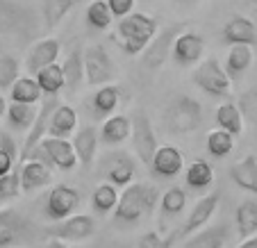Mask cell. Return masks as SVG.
<instances>
[{"label": "cell", "mask_w": 257, "mask_h": 248, "mask_svg": "<svg viewBox=\"0 0 257 248\" xmlns=\"http://www.w3.org/2000/svg\"><path fill=\"white\" fill-rule=\"evenodd\" d=\"M160 203V189L153 182H130L118 196V205L114 209V219L123 225H139L144 219L155 212Z\"/></svg>", "instance_id": "cell-1"}, {"label": "cell", "mask_w": 257, "mask_h": 248, "mask_svg": "<svg viewBox=\"0 0 257 248\" xmlns=\"http://www.w3.org/2000/svg\"><path fill=\"white\" fill-rule=\"evenodd\" d=\"M44 228L12 207L0 209V248H30L39 241Z\"/></svg>", "instance_id": "cell-2"}, {"label": "cell", "mask_w": 257, "mask_h": 248, "mask_svg": "<svg viewBox=\"0 0 257 248\" xmlns=\"http://www.w3.org/2000/svg\"><path fill=\"white\" fill-rule=\"evenodd\" d=\"M171 135H191L203 126V105L191 96H175L162 114Z\"/></svg>", "instance_id": "cell-3"}, {"label": "cell", "mask_w": 257, "mask_h": 248, "mask_svg": "<svg viewBox=\"0 0 257 248\" xmlns=\"http://www.w3.org/2000/svg\"><path fill=\"white\" fill-rule=\"evenodd\" d=\"M155 34H157V21L148 14H141V12H130L118 23L121 46L127 55H141Z\"/></svg>", "instance_id": "cell-4"}, {"label": "cell", "mask_w": 257, "mask_h": 248, "mask_svg": "<svg viewBox=\"0 0 257 248\" xmlns=\"http://www.w3.org/2000/svg\"><path fill=\"white\" fill-rule=\"evenodd\" d=\"M82 64H84V80L91 87H105L112 84L114 75H116V66H114L112 57L107 53L102 44H91L82 50Z\"/></svg>", "instance_id": "cell-5"}, {"label": "cell", "mask_w": 257, "mask_h": 248, "mask_svg": "<svg viewBox=\"0 0 257 248\" xmlns=\"http://www.w3.org/2000/svg\"><path fill=\"white\" fill-rule=\"evenodd\" d=\"M191 80H194L196 87L203 89V91L209 93V96L225 98V96H230V93H232V80L228 78L225 68L221 66V62H218L216 57L203 59V62L196 66Z\"/></svg>", "instance_id": "cell-6"}, {"label": "cell", "mask_w": 257, "mask_h": 248, "mask_svg": "<svg viewBox=\"0 0 257 248\" xmlns=\"http://www.w3.org/2000/svg\"><path fill=\"white\" fill-rule=\"evenodd\" d=\"M44 234L50 239H57V241H64V243L66 241L80 243L96 234V219L89 214H73L68 219L59 221V223L44 228Z\"/></svg>", "instance_id": "cell-7"}, {"label": "cell", "mask_w": 257, "mask_h": 248, "mask_svg": "<svg viewBox=\"0 0 257 248\" xmlns=\"http://www.w3.org/2000/svg\"><path fill=\"white\" fill-rule=\"evenodd\" d=\"M130 123H132V130H130L132 151H135L137 160H139L141 164L151 166L153 155H155V151L160 148V144H157V135H155V130H153L151 118H148V114L137 112L135 116L130 118Z\"/></svg>", "instance_id": "cell-8"}, {"label": "cell", "mask_w": 257, "mask_h": 248, "mask_svg": "<svg viewBox=\"0 0 257 248\" xmlns=\"http://www.w3.org/2000/svg\"><path fill=\"white\" fill-rule=\"evenodd\" d=\"M218 203H221V194L218 191H209L207 196H203V198L196 200V205L191 207L189 216H187V221L182 225H180V230H175L173 232V239L175 241H182V239L191 237V234H196L198 230H203L205 225L212 221L214 212L218 209Z\"/></svg>", "instance_id": "cell-9"}, {"label": "cell", "mask_w": 257, "mask_h": 248, "mask_svg": "<svg viewBox=\"0 0 257 248\" xmlns=\"http://www.w3.org/2000/svg\"><path fill=\"white\" fill-rule=\"evenodd\" d=\"M80 203H82V196H80V191L75 187L64 185V182L55 185L46 196V216L50 221H55V223H59V221L75 214Z\"/></svg>", "instance_id": "cell-10"}, {"label": "cell", "mask_w": 257, "mask_h": 248, "mask_svg": "<svg viewBox=\"0 0 257 248\" xmlns=\"http://www.w3.org/2000/svg\"><path fill=\"white\" fill-rule=\"evenodd\" d=\"M182 32H185V30H182V25L180 23H173V25H169L166 30L157 32L155 37H153L151 44L146 46V50L141 53V66L148 68V71L160 68L162 64L169 59L171 48H173V41L178 39V34H182Z\"/></svg>", "instance_id": "cell-11"}, {"label": "cell", "mask_w": 257, "mask_h": 248, "mask_svg": "<svg viewBox=\"0 0 257 248\" xmlns=\"http://www.w3.org/2000/svg\"><path fill=\"white\" fill-rule=\"evenodd\" d=\"M62 102H59V96H46L44 102H41V107L37 109V118H34L32 128L28 130V137H25V144H23V151L19 155V164H23L25 160L30 157V153L41 144L44 137H48V123H50V116L53 112L59 107Z\"/></svg>", "instance_id": "cell-12"}, {"label": "cell", "mask_w": 257, "mask_h": 248, "mask_svg": "<svg viewBox=\"0 0 257 248\" xmlns=\"http://www.w3.org/2000/svg\"><path fill=\"white\" fill-rule=\"evenodd\" d=\"M230 239H232V225L228 221H221L214 225H205L203 230L182 239V243L173 248H228Z\"/></svg>", "instance_id": "cell-13"}, {"label": "cell", "mask_w": 257, "mask_h": 248, "mask_svg": "<svg viewBox=\"0 0 257 248\" xmlns=\"http://www.w3.org/2000/svg\"><path fill=\"white\" fill-rule=\"evenodd\" d=\"M205 53V39L198 32H182L178 34V39L173 41L171 48V57L175 59L178 66H194L200 62Z\"/></svg>", "instance_id": "cell-14"}, {"label": "cell", "mask_w": 257, "mask_h": 248, "mask_svg": "<svg viewBox=\"0 0 257 248\" xmlns=\"http://www.w3.org/2000/svg\"><path fill=\"white\" fill-rule=\"evenodd\" d=\"M39 148L44 151V155L48 157L50 166L59 171H73L78 166V157L73 151L68 139H57V137H44L39 144Z\"/></svg>", "instance_id": "cell-15"}, {"label": "cell", "mask_w": 257, "mask_h": 248, "mask_svg": "<svg viewBox=\"0 0 257 248\" xmlns=\"http://www.w3.org/2000/svg\"><path fill=\"white\" fill-rule=\"evenodd\" d=\"M19 175H21V194H32L53 182V169L39 160H25L19 164Z\"/></svg>", "instance_id": "cell-16"}, {"label": "cell", "mask_w": 257, "mask_h": 248, "mask_svg": "<svg viewBox=\"0 0 257 248\" xmlns=\"http://www.w3.org/2000/svg\"><path fill=\"white\" fill-rule=\"evenodd\" d=\"M185 166V157H182V151L178 146H160L153 155V162L148 169L157 175V178H175V175L182 171Z\"/></svg>", "instance_id": "cell-17"}, {"label": "cell", "mask_w": 257, "mask_h": 248, "mask_svg": "<svg viewBox=\"0 0 257 248\" xmlns=\"http://www.w3.org/2000/svg\"><path fill=\"white\" fill-rule=\"evenodd\" d=\"M59 53H62L59 39L46 37V39L37 41V44L32 46V50L28 53V59H25V66H28L30 73H39L41 68L50 66V64H57Z\"/></svg>", "instance_id": "cell-18"}, {"label": "cell", "mask_w": 257, "mask_h": 248, "mask_svg": "<svg viewBox=\"0 0 257 248\" xmlns=\"http://www.w3.org/2000/svg\"><path fill=\"white\" fill-rule=\"evenodd\" d=\"M223 39L230 46H252L257 44V25L248 16H232L223 28Z\"/></svg>", "instance_id": "cell-19"}, {"label": "cell", "mask_w": 257, "mask_h": 248, "mask_svg": "<svg viewBox=\"0 0 257 248\" xmlns=\"http://www.w3.org/2000/svg\"><path fill=\"white\" fill-rule=\"evenodd\" d=\"M71 146H73V151H75L78 164L91 166L93 160H96V153H98V130L93 126H82L75 132Z\"/></svg>", "instance_id": "cell-20"}, {"label": "cell", "mask_w": 257, "mask_h": 248, "mask_svg": "<svg viewBox=\"0 0 257 248\" xmlns=\"http://www.w3.org/2000/svg\"><path fill=\"white\" fill-rule=\"evenodd\" d=\"M135 160L127 153H114L107 166V182L114 187H127L135 178Z\"/></svg>", "instance_id": "cell-21"}, {"label": "cell", "mask_w": 257, "mask_h": 248, "mask_svg": "<svg viewBox=\"0 0 257 248\" xmlns=\"http://www.w3.org/2000/svg\"><path fill=\"white\" fill-rule=\"evenodd\" d=\"M230 178L239 189L252 194V198H257V157L255 155H246L241 162L230 169Z\"/></svg>", "instance_id": "cell-22"}, {"label": "cell", "mask_w": 257, "mask_h": 248, "mask_svg": "<svg viewBox=\"0 0 257 248\" xmlns=\"http://www.w3.org/2000/svg\"><path fill=\"white\" fill-rule=\"evenodd\" d=\"M78 128V112L71 105H59L53 112L48 123V137H57V139H68Z\"/></svg>", "instance_id": "cell-23"}, {"label": "cell", "mask_w": 257, "mask_h": 248, "mask_svg": "<svg viewBox=\"0 0 257 248\" xmlns=\"http://www.w3.org/2000/svg\"><path fill=\"white\" fill-rule=\"evenodd\" d=\"M234 225L243 241L257 237V198H246L239 203L237 212H234Z\"/></svg>", "instance_id": "cell-24"}, {"label": "cell", "mask_w": 257, "mask_h": 248, "mask_svg": "<svg viewBox=\"0 0 257 248\" xmlns=\"http://www.w3.org/2000/svg\"><path fill=\"white\" fill-rule=\"evenodd\" d=\"M62 73H64V89L68 91H78L84 82V64H82V48H75L68 53V57L62 64Z\"/></svg>", "instance_id": "cell-25"}, {"label": "cell", "mask_w": 257, "mask_h": 248, "mask_svg": "<svg viewBox=\"0 0 257 248\" xmlns=\"http://www.w3.org/2000/svg\"><path fill=\"white\" fill-rule=\"evenodd\" d=\"M130 130H132L130 116L116 114V116H109L105 123H102L98 137H100L105 144H109V146H118V144H123V141L130 137Z\"/></svg>", "instance_id": "cell-26"}, {"label": "cell", "mask_w": 257, "mask_h": 248, "mask_svg": "<svg viewBox=\"0 0 257 248\" xmlns=\"http://www.w3.org/2000/svg\"><path fill=\"white\" fill-rule=\"evenodd\" d=\"M187 207V194L182 187H171L160 196V216H162V228H164L166 219L180 216Z\"/></svg>", "instance_id": "cell-27"}, {"label": "cell", "mask_w": 257, "mask_h": 248, "mask_svg": "<svg viewBox=\"0 0 257 248\" xmlns=\"http://www.w3.org/2000/svg\"><path fill=\"white\" fill-rule=\"evenodd\" d=\"M252 59H255V55H252L250 46H232L228 53V59H225V66H223L228 78L230 80L241 78L248 68L252 66Z\"/></svg>", "instance_id": "cell-28"}, {"label": "cell", "mask_w": 257, "mask_h": 248, "mask_svg": "<svg viewBox=\"0 0 257 248\" xmlns=\"http://www.w3.org/2000/svg\"><path fill=\"white\" fill-rule=\"evenodd\" d=\"M185 182H187V187H191V189H196V191L207 189L214 182L212 164L205 160H194L185 171Z\"/></svg>", "instance_id": "cell-29"}, {"label": "cell", "mask_w": 257, "mask_h": 248, "mask_svg": "<svg viewBox=\"0 0 257 248\" xmlns=\"http://www.w3.org/2000/svg\"><path fill=\"white\" fill-rule=\"evenodd\" d=\"M10 98L19 105H37L41 100V89L34 78H19L10 87Z\"/></svg>", "instance_id": "cell-30"}, {"label": "cell", "mask_w": 257, "mask_h": 248, "mask_svg": "<svg viewBox=\"0 0 257 248\" xmlns=\"http://www.w3.org/2000/svg\"><path fill=\"white\" fill-rule=\"evenodd\" d=\"M118 196L121 194H118L116 187L109 185V182H102V185H98L91 194V207L102 216L112 214L114 209H116V205H118Z\"/></svg>", "instance_id": "cell-31"}, {"label": "cell", "mask_w": 257, "mask_h": 248, "mask_svg": "<svg viewBox=\"0 0 257 248\" xmlns=\"http://www.w3.org/2000/svg\"><path fill=\"white\" fill-rule=\"evenodd\" d=\"M216 123H218V130H225L232 137L243 132V116L234 102H223L216 109Z\"/></svg>", "instance_id": "cell-32"}, {"label": "cell", "mask_w": 257, "mask_h": 248, "mask_svg": "<svg viewBox=\"0 0 257 248\" xmlns=\"http://www.w3.org/2000/svg\"><path fill=\"white\" fill-rule=\"evenodd\" d=\"M34 80L39 84L41 93H48V96H57L64 89V73L59 64H50V66L41 68L39 73H34Z\"/></svg>", "instance_id": "cell-33"}, {"label": "cell", "mask_w": 257, "mask_h": 248, "mask_svg": "<svg viewBox=\"0 0 257 248\" xmlns=\"http://www.w3.org/2000/svg\"><path fill=\"white\" fill-rule=\"evenodd\" d=\"M118 100H121V89L116 84H105L96 91L93 96V109H96V116H107L118 107Z\"/></svg>", "instance_id": "cell-34"}, {"label": "cell", "mask_w": 257, "mask_h": 248, "mask_svg": "<svg viewBox=\"0 0 257 248\" xmlns=\"http://www.w3.org/2000/svg\"><path fill=\"white\" fill-rule=\"evenodd\" d=\"M7 121L12 128L16 130H30L37 118V105H19V102H12L7 105Z\"/></svg>", "instance_id": "cell-35"}, {"label": "cell", "mask_w": 257, "mask_h": 248, "mask_svg": "<svg viewBox=\"0 0 257 248\" xmlns=\"http://www.w3.org/2000/svg\"><path fill=\"white\" fill-rule=\"evenodd\" d=\"M75 5V0H41V14H44V23L48 30L59 25V21L68 14Z\"/></svg>", "instance_id": "cell-36"}, {"label": "cell", "mask_w": 257, "mask_h": 248, "mask_svg": "<svg viewBox=\"0 0 257 248\" xmlns=\"http://www.w3.org/2000/svg\"><path fill=\"white\" fill-rule=\"evenodd\" d=\"M87 23L96 30H107L112 25V12L107 0H93L87 5Z\"/></svg>", "instance_id": "cell-37"}, {"label": "cell", "mask_w": 257, "mask_h": 248, "mask_svg": "<svg viewBox=\"0 0 257 248\" xmlns=\"http://www.w3.org/2000/svg\"><path fill=\"white\" fill-rule=\"evenodd\" d=\"M234 148V137L228 135L225 130H212L207 135V151L214 157H225Z\"/></svg>", "instance_id": "cell-38"}, {"label": "cell", "mask_w": 257, "mask_h": 248, "mask_svg": "<svg viewBox=\"0 0 257 248\" xmlns=\"http://www.w3.org/2000/svg\"><path fill=\"white\" fill-rule=\"evenodd\" d=\"M19 196H21V175L19 169H14L0 178V209L7 203H12L14 198H19Z\"/></svg>", "instance_id": "cell-39"}, {"label": "cell", "mask_w": 257, "mask_h": 248, "mask_svg": "<svg viewBox=\"0 0 257 248\" xmlns=\"http://www.w3.org/2000/svg\"><path fill=\"white\" fill-rule=\"evenodd\" d=\"M237 107H239V112H241L243 121L257 126V84H252L250 89H246V91L239 96Z\"/></svg>", "instance_id": "cell-40"}, {"label": "cell", "mask_w": 257, "mask_h": 248, "mask_svg": "<svg viewBox=\"0 0 257 248\" xmlns=\"http://www.w3.org/2000/svg\"><path fill=\"white\" fill-rule=\"evenodd\" d=\"M19 80V62L12 55H0V91L10 89Z\"/></svg>", "instance_id": "cell-41"}, {"label": "cell", "mask_w": 257, "mask_h": 248, "mask_svg": "<svg viewBox=\"0 0 257 248\" xmlns=\"http://www.w3.org/2000/svg\"><path fill=\"white\" fill-rule=\"evenodd\" d=\"M173 246H175L173 234L162 237L160 232H146L144 237L137 241V248H173Z\"/></svg>", "instance_id": "cell-42"}, {"label": "cell", "mask_w": 257, "mask_h": 248, "mask_svg": "<svg viewBox=\"0 0 257 248\" xmlns=\"http://www.w3.org/2000/svg\"><path fill=\"white\" fill-rule=\"evenodd\" d=\"M107 5H109V12H112V16H118V19H123V16H127L132 12V7H135V0H107Z\"/></svg>", "instance_id": "cell-43"}, {"label": "cell", "mask_w": 257, "mask_h": 248, "mask_svg": "<svg viewBox=\"0 0 257 248\" xmlns=\"http://www.w3.org/2000/svg\"><path fill=\"white\" fill-rule=\"evenodd\" d=\"M0 151L10 153V155L16 157V162H19V148H16V141L12 139L10 132H0Z\"/></svg>", "instance_id": "cell-44"}, {"label": "cell", "mask_w": 257, "mask_h": 248, "mask_svg": "<svg viewBox=\"0 0 257 248\" xmlns=\"http://www.w3.org/2000/svg\"><path fill=\"white\" fill-rule=\"evenodd\" d=\"M14 164H16V157H12L5 151H0V178L7 175L10 171H14Z\"/></svg>", "instance_id": "cell-45"}, {"label": "cell", "mask_w": 257, "mask_h": 248, "mask_svg": "<svg viewBox=\"0 0 257 248\" xmlns=\"http://www.w3.org/2000/svg\"><path fill=\"white\" fill-rule=\"evenodd\" d=\"M46 248H71V246L64 241H57V239H50V241L46 243Z\"/></svg>", "instance_id": "cell-46"}, {"label": "cell", "mask_w": 257, "mask_h": 248, "mask_svg": "<svg viewBox=\"0 0 257 248\" xmlns=\"http://www.w3.org/2000/svg\"><path fill=\"white\" fill-rule=\"evenodd\" d=\"M239 248H257V237H250V239H246V241H241Z\"/></svg>", "instance_id": "cell-47"}, {"label": "cell", "mask_w": 257, "mask_h": 248, "mask_svg": "<svg viewBox=\"0 0 257 248\" xmlns=\"http://www.w3.org/2000/svg\"><path fill=\"white\" fill-rule=\"evenodd\" d=\"M7 114V100H5V96H0V118Z\"/></svg>", "instance_id": "cell-48"}, {"label": "cell", "mask_w": 257, "mask_h": 248, "mask_svg": "<svg viewBox=\"0 0 257 248\" xmlns=\"http://www.w3.org/2000/svg\"><path fill=\"white\" fill-rule=\"evenodd\" d=\"M178 3H185L187 5V3H196V0H178Z\"/></svg>", "instance_id": "cell-49"}, {"label": "cell", "mask_w": 257, "mask_h": 248, "mask_svg": "<svg viewBox=\"0 0 257 248\" xmlns=\"http://www.w3.org/2000/svg\"><path fill=\"white\" fill-rule=\"evenodd\" d=\"M0 132H3V130H0Z\"/></svg>", "instance_id": "cell-50"}, {"label": "cell", "mask_w": 257, "mask_h": 248, "mask_svg": "<svg viewBox=\"0 0 257 248\" xmlns=\"http://www.w3.org/2000/svg\"><path fill=\"white\" fill-rule=\"evenodd\" d=\"M255 3H257V0H255Z\"/></svg>", "instance_id": "cell-51"}]
</instances>
